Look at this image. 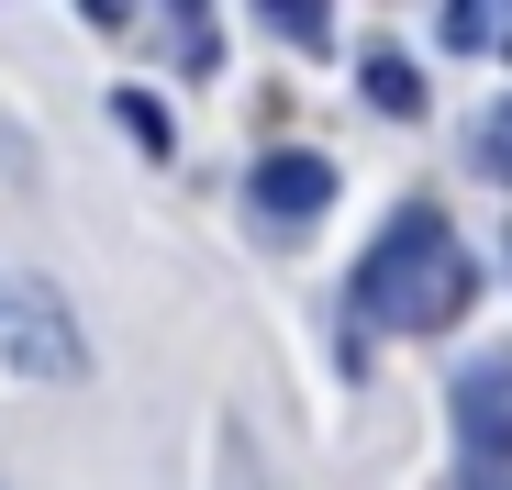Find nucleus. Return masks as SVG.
<instances>
[{
  "instance_id": "obj_1",
  "label": "nucleus",
  "mask_w": 512,
  "mask_h": 490,
  "mask_svg": "<svg viewBox=\"0 0 512 490\" xmlns=\"http://www.w3.org/2000/svg\"><path fill=\"white\" fill-rule=\"evenodd\" d=\"M479 301V268H468V245L435 201H412L390 212V234L357 257V312L390 323V335H446V323Z\"/></svg>"
},
{
  "instance_id": "obj_2",
  "label": "nucleus",
  "mask_w": 512,
  "mask_h": 490,
  "mask_svg": "<svg viewBox=\"0 0 512 490\" xmlns=\"http://www.w3.org/2000/svg\"><path fill=\"white\" fill-rule=\"evenodd\" d=\"M0 368H12V379H78V368H90L78 312L34 268H0Z\"/></svg>"
},
{
  "instance_id": "obj_3",
  "label": "nucleus",
  "mask_w": 512,
  "mask_h": 490,
  "mask_svg": "<svg viewBox=\"0 0 512 490\" xmlns=\"http://www.w3.org/2000/svg\"><path fill=\"white\" fill-rule=\"evenodd\" d=\"M457 446L468 468H512V357H479L457 379Z\"/></svg>"
},
{
  "instance_id": "obj_4",
  "label": "nucleus",
  "mask_w": 512,
  "mask_h": 490,
  "mask_svg": "<svg viewBox=\"0 0 512 490\" xmlns=\"http://www.w3.org/2000/svg\"><path fill=\"white\" fill-rule=\"evenodd\" d=\"M245 190H256V212L312 223V212L334 201V168H323V156H301V145H279V156H256V168H245Z\"/></svg>"
},
{
  "instance_id": "obj_5",
  "label": "nucleus",
  "mask_w": 512,
  "mask_h": 490,
  "mask_svg": "<svg viewBox=\"0 0 512 490\" xmlns=\"http://www.w3.org/2000/svg\"><path fill=\"white\" fill-rule=\"evenodd\" d=\"M368 101H379L390 123H412V112H423V90H412V67H401L390 45H368Z\"/></svg>"
},
{
  "instance_id": "obj_6",
  "label": "nucleus",
  "mask_w": 512,
  "mask_h": 490,
  "mask_svg": "<svg viewBox=\"0 0 512 490\" xmlns=\"http://www.w3.org/2000/svg\"><path fill=\"white\" fill-rule=\"evenodd\" d=\"M123 134H134L145 156H167V145H179V123H167V112H156L145 90H123Z\"/></svg>"
},
{
  "instance_id": "obj_7",
  "label": "nucleus",
  "mask_w": 512,
  "mask_h": 490,
  "mask_svg": "<svg viewBox=\"0 0 512 490\" xmlns=\"http://www.w3.org/2000/svg\"><path fill=\"white\" fill-rule=\"evenodd\" d=\"M479 156H490V168H501V179H512V101H501V112H490V134H479Z\"/></svg>"
},
{
  "instance_id": "obj_8",
  "label": "nucleus",
  "mask_w": 512,
  "mask_h": 490,
  "mask_svg": "<svg viewBox=\"0 0 512 490\" xmlns=\"http://www.w3.org/2000/svg\"><path fill=\"white\" fill-rule=\"evenodd\" d=\"M457 490H512V479H501V468H468V479H457Z\"/></svg>"
}]
</instances>
